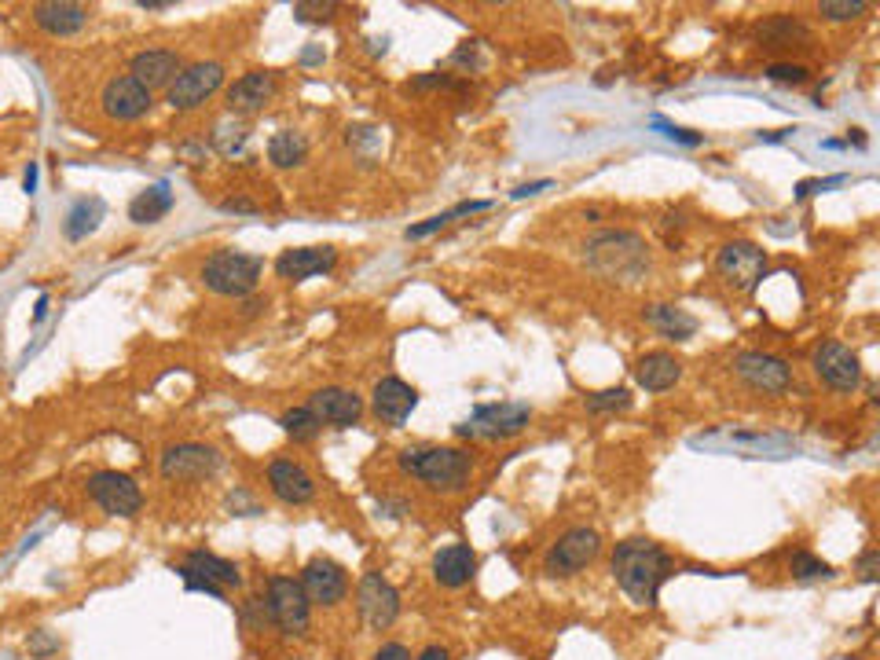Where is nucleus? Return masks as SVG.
<instances>
[{
  "label": "nucleus",
  "mask_w": 880,
  "mask_h": 660,
  "mask_svg": "<svg viewBox=\"0 0 880 660\" xmlns=\"http://www.w3.org/2000/svg\"><path fill=\"white\" fill-rule=\"evenodd\" d=\"M473 569H477V558L466 543H451V547L437 550V558H433V576L444 587H462L473 576Z\"/></svg>",
  "instance_id": "nucleus-26"
},
{
  "label": "nucleus",
  "mask_w": 880,
  "mask_h": 660,
  "mask_svg": "<svg viewBox=\"0 0 880 660\" xmlns=\"http://www.w3.org/2000/svg\"><path fill=\"white\" fill-rule=\"evenodd\" d=\"M279 426H283L286 437H294L297 444H308V440H316L319 437V429H323V422H319L308 407H294V411H286L283 418H279Z\"/></svg>",
  "instance_id": "nucleus-33"
},
{
  "label": "nucleus",
  "mask_w": 880,
  "mask_h": 660,
  "mask_svg": "<svg viewBox=\"0 0 880 660\" xmlns=\"http://www.w3.org/2000/svg\"><path fill=\"white\" fill-rule=\"evenodd\" d=\"M415 404H418V393L407 382H400V378H382L371 393L374 415L382 418V422H389V426H404L407 418H411V411H415Z\"/></svg>",
  "instance_id": "nucleus-20"
},
{
  "label": "nucleus",
  "mask_w": 880,
  "mask_h": 660,
  "mask_svg": "<svg viewBox=\"0 0 880 660\" xmlns=\"http://www.w3.org/2000/svg\"><path fill=\"white\" fill-rule=\"evenodd\" d=\"M308 411L319 418V422H327V426H356L363 415V400L352 389H341V385H327V389H319L312 393L308 400Z\"/></svg>",
  "instance_id": "nucleus-17"
},
{
  "label": "nucleus",
  "mask_w": 880,
  "mask_h": 660,
  "mask_svg": "<svg viewBox=\"0 0 880 660\" xmlns=\"http://www.w3.org/2000/svg\"><path fill=\"white\" fill-rule=\"evenodd\" d=\"M356 605H360V616L367 620V627L374 631H385L393 627V620L400 616V594L382 572H367L356 587Z\"/></svg>",
  "instance_id": "nucleus-12"
},
{
  "label": "nucleus",
  "mask_w": 880,
  "mask_h": 660,
  "mask_svg": "<svg viewBox=\"0 0 880 660\" xmlns=\"http://www.w3.org/2000/svg\"><path fill=\"white\" fill-rule=\"evenodd\" d=\"M301 591L312 605H338L349 591V576L341 569L338 561L330 558H312L301 572Z\"/></svg>",
  "instance_id": "nucleus-16"
},
{
  "label": "nucleus",
  "mask_w": 880,
  "mask_h": 660,
  "mask_svg": "<svg viewBox=\"0 0 880 660\" xmlns=\"http://www.w3.org/2000/svg\"><path fill=\"white\" fill-rule=\"evenodd\" d=\"M818 11H822L829 22H851L858 19V15H866L869 4L866 0H825V4H818Z\"/></svg>",
  "instance_id": "nucleus-36"
},
{
  "label": "nucleus",
  "mask_w": 880,
  "mask_h": 660,
  "mask_svg": "<svg viewBox=\"0 0 880 660\" xmlns=\"http://www.w3.org/2000/svg\"><path fill=\"white\" fill-rule=\"evenodd\" d=\"M789 569L796 580H818V576H829V565L822 558H814L807 550H796L789 558Z\"/></svg>",
  "instance_id": "nucleus-37"
},
{
  "label": "nucleus",
  "mask_w": 880,
  "mask_h": 660,
  "mask_svg": "<svg viewBox=\"0 0 880 660\" xmlns=\"http://www.w3.org/2000/svg\"><path fill=\"white\" fill-rule=\"evenodd\" d=\"M103 213H107V206H103V198H81V202H74V209L66 213V239H85V235H92V231L99 228V220H103Z\"/></svg>",
  "instance_id": "nucleus-30"
},
{
  "label": "nucleus",
  "mask_w": 880,
  "mask_h": 660,
  "mask_svg": "<svg viewBox=\"0 0 880 660\" xmlns=\"http://www.w3.org/2000/svg\"><path fill=\"white\" fill-rule=\"evenodd\" d=\"M400 470L437 492H455L470 481L473 459L459 448H407L400 451Z\"/></svg>",
  "instance_id": "nucleus-2"
},
{
  "label": "nucleus",
  "mask_w": 880,
  "mask_h": 660,
  "mask_svg": "<svg viewBox=\"0 0 880 660\" xmlns=\"http://www.w3.org/2000/svg\"><path fill=\"white\" fill-rule=\"evenodd\" d=\"M22 187H26L30 195L37 191V165H33V162H30V169H26V176H22Z\"/></svg>",
  "instance_id": "nucleus-49"
},
{
  "label": "nucleus",
  "mask_w": 880,
  "mask_h": 660,
  "mask_svg": "<svg viewBox=\"0 0 880 660\" xmlns=\"http://www.w3.org/2000/svg\"><path fill=\"white\" fill-rule=\"evenodd\" d=\"M675 565L653 539H624L613 550V576L624 587V594L638 605H657V594L664 587Z\"/></svg>",
  "instance_id": "nucleus-1"
},
{
  "label": "nucleus",
  "mask_w": 880,
  "mask_h": 660,
  "mask_svg": "<svg viewBox=\"0 0 880 660\" xmlns=\"http://www.w3.org/2000/svg\"><path fill=\"white\" fill-rule=\"evenodd\" d=\"M268 484H272L275 499H283L290 506H305L316 495V481L305 473V466H297L290 459H275L268 466Z\"/></svg>",
  "instance_id": "nucleus-21"
},
{
  "label": "nucleus",
  "mask_w": 880,
  "mask_h": 660,
  "mask_svg": "<svg viewBox=\"0 0 880 660\" xmlns=\"http://www.w3.org/2000/svg\"><path fill=\"white\" fill-rule=\"evenodd\" d=\"M220 85H224V66L220 63H191L173 77V85L165 88V103H169L173 110H195V107H202Z\"/></svg>",
  "instance_id": "nucleus-6"
},
{
  "label": "nucleus",
  "mask_w": 880,
  "mask_h": 660,
  "mask_svg": "<svg viewBox=\"0 0 880 660\" xmlns=\"http://www.w3.org/2000/svg\"><path fill=\"white\" fill-rule=\"evenodd\" d=\"M88 495H92L99 510L110 517H132L143 503L140 484L132 481L129 473H118V470L92 473V477H88Z\"/></svg>",
  "instance_id": "nucleus-10"
},
{
  "label": "nucleus",
  "mask_w": 880,
  "mask_h": 660,
  "mask_svg": "<svg viewBox=\"0 0 880 660\" xmlns=\"http://www.w3.org/2000/svg\"><path fill=\"white\" fill-rule=\"evenodd\" d=\"M140 8L143 11H165V8H173V0H140Z\"/></svg>",
  "instance_id": "nucleus-50"
},
{
  "label": "nucleus",
  "mask_w": 880,
  "mask_h": 660,
  "mask_svg": "<svg viewBox=\"0 0 880 660\" xmlns=\"http://www.w3.org/2000/svg\"><path fill=\"white\" fill-rule=\"evenodd\" d=\"M264 272V261L253 257V253H239V250H220L213 253L206 264H202V283L213 290V294L224 297H246L257 286Z\"/></svg>",
  "instance_id": "nucleus-3"
},
{
  "label": "nucleus",
  "mask_w": 880,
  "mask_h": 660,
  "mask_svg": "<svg viewBox=\"0 0 880 660\" xmlns=\"http://www.w3.org/2000/svg\"><path fill=\"white\" fill-rule=\"evenodd\" d=\"M44 316H48V297H41V301H37V312H33V319H37V323H41Z\"/></svg>",
  "instance_id": "nucleus-52"
},
{
  "label": "nucleus",
  "mask_w": 880,
  "mask_h": 660,
  "mask_svg": "<svg viewBox=\"0 0 880 660\" xmlns=\"http://www.w3.org/2000/svg\"><path fill=\"white\" fill-rule=\"evenodd\" d=\"M756 33H759V41H767V44L811 41V30H807V26H803L800 19H792V15H774V19L759 22Z\"/></svg>",
  "instance_id": "nucleus-31"
},
{
  "label": "nucleus",
  "mask_w": 880,
  "mask_h": 660,
  "mask_svg": "<svg viewBox=\"0 0 880 660\" xmlns=\"http://www.w3.org/2000/svg\"><path fill=\"white\" fill-rule=\"evenodd\" d=\"M734 374L741 382L752 385V389H759V393H785L792 382L789 363L770 356V352H737Z\"/></svg>",
  "instance_id": "nucleus-14"
},
{
  "label": "nucleus",
  "mask_w": 880,
  "mask_h": 660,
  "mask_svg": "<svg viewBox=\"0 0 880 660\" xmlns=\"http://www.w3.org/2000/svg\"><path fill=\"white\" fill-rule=\"evenodd\" d=\"M587 257L605 275L624 279V275H638L646 268V242L631 235V231H605V235L587 242Z\"/></svg>",
  "instance_id": "nucleus-4"
},
{
  "label": "nucleus",
  "mask_w": 880,
  "mask_h": 660,
  "mask_svg": "<svg viewBox=\"0 0 880 660\" xmlns=\"http://www.w3.org/2000/svg\"><path fill=\"white\" fill-rule=\"evenodd\" d=\"M180 576H195V580H209L217 587H239L242 572L235 561L220 558V554H209V550H191L180 565Z\"/></svg>",
  "instance_id": "nucleus-24"
},
{
  "label": "nucleus",
  "mask_w": 880,
  "mask_h": 660,
  "mask_svg": "<svg viewBox=\"0 0 880 660\" xmlns=\"http://www.w3.org/2000/svg\"><path fill=\"white\" fill-rule=\"evenodd\" d=\"M451 85H455V81H451V77H444V74H440V77H418V81H415V88H451Z\"/></svg>",
  "instance_id": "nucleus-46"
},
{
  "label": "nucleus",
  "mask_w": 880,
  "mask_h": 660,
  "mask_svg": "<svg viewBox=\"0 0 880 660\" xmlns=\"http://www.w3.org/2000/svg\"><path fill=\"white\" fill-rule=\"evenodd\" d=\"M99 103H103V114L114 121H136L143 118L147 110H151V92L136 81L132 74H118V77H110L107 85H103V96H99Z\"/></svg>",
  "instance_id": "nucleus-15"
},
{
  "label": "nucleus",
  "mask_w": 880,
  "mask_h": 660,
  "mask_svg": "<svg viewBox=\"0 0 880 660\" xmlns=\"http://www.w3.org/2000/svg\"><path fill=\"white\" fill-rule=\"evenodd\" d=\"M792 129H778V132H759V140H767V143H778V140H785V136H789Z\"/></svg>",
  "instance_id": "nucleus-51"
},
{
  "label": "nucleus",
  "mask_w": 880,
  "mask_h": 660,
  "mask_svg": "<svg viewBox=\"0 0 880 660\" xmlns=\"http://www.w3.org/2000/svg\"><path fill=\"white\" fill-rule=\"evenodd\" d=\"M649 125H653V129H660L664 132V136H668V140H675V143H686V147H697V143L704 140L701 132H690V129H679V125H671V121H664L657 114V118L649 121Z\"/></svg>",
  "instance_id": "nucleus-40"
},
{
  "label": "nucleus",
  "mask_w": 880,
  "mask_h": 660,
  "mask_svg": "<svg viewBox=\"0 0 880 660\" xmlns=\"http://www.w3.org/2000/svg\"><path fill=\"white\" fill-rule=\"evenodd\" d=\"M334 264H338V250L334 246H297V250L279 253L275 272H279V279L301 283V279H312L319 272H330Z\"/></svg>",
  "instance_id": "nucleus-18"
},
{
  "label": "nucleus",
  "mask_w": 880,
  "mask_h": 660,
  "mask_svg": "<svg viewBox=\"0 0 880 660\" xmlns=\"http://www.w3.org/2000/svg\"><path fill=\"white\" fill-rule=\"evenodd\" d=\"M550 187V180H536V184H521L514 191V198H528V195H539V191H547Z\"/></svg>",
  "instance_id": "nucleus-47"
},
{
  "label": "nucleus",
  "mask_w": 880,
  "mask_h": 660,
  "mask_svg": "<svg viewBox=\"0 0 880 660\" xmlns=\"http://www.w3.org/2000/svg\"><path fill=\"white\" fill-rule=\"evenodd\" d=\"M488 206H492L488 198H477V202H459V206H451V209H444V213H437V217H429V220H422V224H415V228H407L404 235H407V239H426V235H433V231L448 228L451 220L470 217V213H481V209H488Z\"/></svg>",
  "instance_id": "nucleus-32"
},
{
  "label": "nucleus",
  "mask_w": 880,
  "mask_h": 660,
  "mask_svg": "<svg viewBox=\"0 0 880 660\" xmlns=\"http://www.w3.org/2000/svg\"><path fill=\"white\" fill-rule=\"evenodd\" d=\"M877 572H880V550L877 547H869L862 558H858V576L866 583H877Z\"/></svg>",
  "instance_id": "nucleus-41"
},
{
  "label": "nucleus",
  "mask_w": 880,
  "mask_h": 660,
  "mask_svg": "<svg viewBox=\"0 0 880 660\" xmlns=\"http://www.w3.org/2000/svg\"><path fill=\"white\" fill-rule=\"evenodd\" d=\"M847 176H829V180H803L800 187H796V198H807L814 195V191H825V187H836V184H844Z\"/></svg>",
  "instance_id": "nucleus-42"
},
{
  "label": "nucleus",
  "mask_w": 880,
  "mask_h": 660,
  "mask_svg": "<svg viewBox=\"0 0 880 660\" xmlns=\"http://www.w3.org/2000/svg\"><path fill=\"white\" fill-rule=\"evenodd\" d=\"M33 22L44 33H52V37H70V33L85 30L88 8L85 4H74V0H48V4L33 8Z\"/></svg>",
  "instance_id": "nucleus-22"
},
{
  "label": "nucleus",
  "mask_w": 880,
  "mask_h": 660,
  "mask_svg": "<svg viewBox=\"0 0 880 660\" xmlns=\"http://www.w3.org/2000/svg\"><path fill=\"white\" fill-rule=\"evenodd\" d=\"M767 77H770V81H778V85H803V81H807V66H800V63H770Z\"/></svg>",
  "instance_id": "nucleus-38"
},
{
  "label": "nucleus",
  "mask_w": 880,
  "mask_h": 660,
  "mask_svg": "<svg viewBox=\"0 0 880 660\" xmlns=\"http://www.w3.org/2000/svg\"><path fill=\"white\" fill-rule=\"evenodd\" d=\"M275 96V77L268 70H250L228 88V110L235 114H253Z\"/></svg>",
  "instance_id": "nucleus-23"
},
{
  "label": "nucleus",
  "mask_w": 880,
  "mask_h": 660,
  "mask_svg": "<svg viewBox=\"0 0 880 660\" xmlns=\"http://www.w3.org/2000/svg\"><path fill=\"white\" fill-rule=\"evenodd\" d=\"M418 660H451V657H448V649H444V646H426Z\"/></svg>",
  "instance_id": "nucleus-48"
},
{
  "label": "nucleus",
  "mask_w": 880,
  "mask_h": 660,
  "mask_svg": "<svg viewBox=\"0 0 880 660\" xmlns=\"http://www.w3.org/2000/svg\"><path fill=\"white\" fill-rule=\"evenodd\" d=\"M646 323L657 327L660 334L671 341H686L690 334H697V319H693L686 308H675V305H649Z\"/></svg>",
  "instance_id": "nucleus-27"
},
{
  "label": "nucleus",
  "mask_w": 880,
  "mask_h": 660,
  "mask_svg": "<svg viewBox=\"0 0 880 660\" xmlns=\"http://www.w3.org/2000/svg\"><path fill=\"white\" fill-rule=\"evenodd\" d=\"M169 209H173V191H169V184H154L129 202V220L132 224H154V220H162Z\"/></svg>",
  "instance_id": "nucleus-28"
},
{
  "label": "nucleus",
  "mask_w": 880,
  "mask_h": 660,
  "mask_svg": "<svg viewBox=\"0 0 880 660\" xmlns=\"http://www.w3.org/2000/svg\"><path fill=\"white\" fill-rule=\"evenodd\" d=\"M682 378V363L671 356V352H646L642 360L635 363V382L646 389V393H664L671 385Z\"/></svg>",
  "instance_id": "nucleus-25"
},
{
  "label": "nucleus",
  "mask_w": 880,
  "mask_h": 660,
  "mask_svg": "<svg viewBox=\"0 0 880 660\" xmlns=\"http://www.w3.org/2000/svg\"><path fill=\"white\" fill-rule=\"evenodd\" d=\"M583 407L587 411H594V415H602V411H627L631 407V393L627 389H602V393H591L587 400H583Z\"/></svg>",
  "instance_id": "nucleus-35"
},
{
  "label": "nucleus",
  "mask_w": 880,
  "mask_h": 660,
  "mask_svg": "<svg viewBox=\"0 0 880 660\" xmlns=\"http://www.w3.org/2000/svg\"><path fill=\"white\" fill-rule=\"evenodd\" d=\"M217 470L220 455L209 444L184 440V444H173V448L162 451V477H169V481H202V477H213Z\"/></svg>",
  "instance_id": "nucleus-11"
},
{
  "label": "nucleus",
  "mask_w": 880,
  "mask_h": 660,
  "mask_svg": "<svg viewBox=\"0 0 880 660\" xmlns=\"http://www.w3.org/2000/svg\"><path fill=\"white\" fill-rule=\"evenodd\" d=\"M374 660H411V649L400 646V642H385V646L374 653Z\"/></svg>",
  "instance_id": "nucleus-43"
},
{
  "label": "nucleus",
  "mask_w": 880,
  "mask_h": 660,
  "mask_svg": "<svg viewBox=\"0 0 880 660\" xmlns=\"http://www.w3.org/2000/svg\"><path fill=\"white\" fill-rule=\"evenodd\" d=\"M184 587L187 591H206L213 594V598H224V587H217V583H209V580H195V576H184Z\"/></svg>",
  "instance_id": "nucleus-44"
},
{
  "label": "nucleus",
  "mask_w": 880,
  "mask_h": 660,
  "mask_svg": "<svg viewBox=\"0 0 880 660\" xmlns=\"http://www.w3.org/2000/svg\"><path fill=\"white\" fill-rule=\"evenodd\" d=\"M334 11H338V4H308V0H301V4H294V19H301V22H330V19H334Z\"/></svg>",
  "instance_id": "nucleus-39"
},
{
  "label": "nucleus",
  "mask_w": 880,
  "mask_h": 660,
  "mask_svg": "<svg viewBox=\"0 0 880 660\" xmlns=\"http://www.w3.org/2000/svg\"><path fill=\"white\" fill-rule=\"evenodd\" d=\"M305 158H308V140L301 132L279 129L272 140H268V162L279 165V169H294V165H301Z\"/></svg>",
  "instance_id": "nucleus-29"
},
{
  "label": "nucleus",
  "mask_w": 880,
  "mask_h": 660,
  "mask_svg": "<svg viewBox=\"0 0 880 660\" xmlns=\"http://www.w3.org/2000/svg\"><path fill=\"white\" fill-rule=\"evenodd\" d=\"M52 649H59V642L55 638H44L41 631L30 638V653H37V657H44V653H52Z\"/></svg>",
  "instance_id": "nucleus-45"
},
{
  "label": "nucleus",
  "mask_w": 880,
  "mask_h": 660,
  "mask_svg": "<svg viewBox=\"0 0 880 660\" xmlns=\"http://www.w3.org/2000/svg\"><path fill=\"white\" fill-rule=\"evenodd\" d=\"M715 268H719V275H723L734 290L752 294L759 286V279H763V272H767V253L759 250L756 242H745V239L726 242L723 250H719V257H715Z\"/></svg>",
  "instance_id": "nucleus-7"
},
{
  "label": "nucleus",
  "mask_w": 880,
  "mask_h": 660,
  "mask_svg": "<svg viewBox=\"0 0 880 660\" xmlns=\"http://www.w3.org/2000/svg\"><path fill=\"white\" fill-rule=\"evenodd\" d=\"M814 374L822 378L829 389H836V393H851V389H858V382H862V363H858V356L847 345H840V341H822L818 349H814Z\"/></svg>",
  "instance_id": "nucleus-13"
},
{
  "label": "nucleus",
  "mask_w": 880,
  "mask_h": 660,
  "mask_svg": "<svg viewBox=\"0 0 880 660\" xmlns=\"http://www.w3.org/2000/svg\"><path fill=\"white\" fill-rule=\"evenodd\" d=\"M602 550V536L594 528H569L565 536L547 550L543 558V572L547 576H572V572L587 569Z\"/></svg>",
  "instance_id": "nucleus-8"
},
{
  "label": "nucleus",
  "mask_w": 880,
  "mask_h": 660,
  "mask_svg": "<svg viewBox=\"0 0 880 660\" xmlns=\"http://www.w3.org/2000/svg\"><path fill=\"white\" fill-rule=\"evenodd\" d=\"M528 411L525 404H484L473 411L470 422H462L455 426L459 437H484V440H506V437H517L521 429L528 426Z\"/></svg>",
  "instance_id": "nucleus-9"
},
{
  "label": "nucleus",
  "mask_w": 880,
  "mask_h": 660,
  "mask_svg": "<svg viewBox=\"0 0 880 660\" xmlns=\"http://www.w3.org/2000/svg\"><path fill=\"white\" fill-rule=\"evenodd\" d=\"M213 147H217L220 154H228V158H235V154H242V147H246V129H242V121H220L217 132H213Z\"/></svg>",
  "instance_id": "nucleus-34"
},
{
  "label": "nucleus",
  "mask_w": 880,
  "mask_h": 660,
  "mask_svg": "<svg viewBox=\"0 0 880 660\" xmlns=\"http://www.w3.org/2000/svg\"><path fill=\"white\" fill-rule=\"evenodd\" d=\"M268 616L286 635H305L312 624V602L305 598L294 576H272L268 580Z\"/></svg>",
  "instance_id": "nucleus-5"
},
{
  "label": "nucleus",
  "mask_w": 880,
  "mask_h": 660,
  "mask_svg": "<svg viewBox=\"0 0 880 660\" xmlns=\"http://www.w3.org/2000/svg\"><path fill=\"white\" fill-rule=\"evenodd\" d=\"M180 70H184V59L176 52H169V48H147V52L132 55V63H129V74L136 77L147 92H151V88H169Z\"/></svg>",
  "instance_id": "nucleus-19"
}]
</instances>
